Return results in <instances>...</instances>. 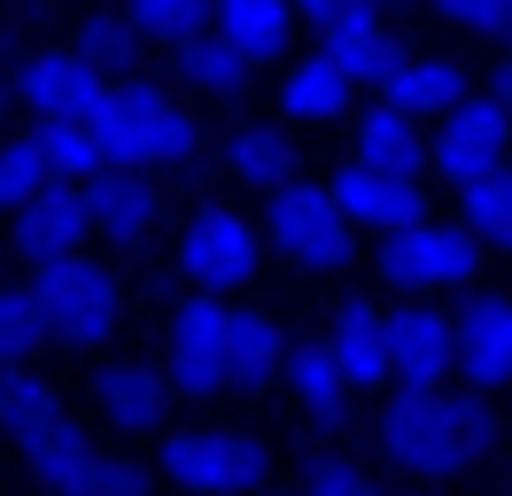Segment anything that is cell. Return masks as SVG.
<instances>
[{
    "label": "cell",
    "instance_id": "484cf974",
    "mask_svg": "<svg viewBox=\"0 0 512 496\" xmlns=\"http://www.w3.org/2000/svg\"><path fill=\"white\" fill-rule=\"evenodd\" d=\"M357 163H373V171H396V179H419V163H427V140H419V124L404 117V109L373 101V109L357 117Z\"/></svg>",
    "mask_w": 512,
    "mask_h": 496
},
{
    "label": "cell",
    "instance_id": "d590c367",
    "mask_svg": "<svg viewBox=\"0 0 512 496\" xmlns=\"http://www.w3.org/2000/svg\"><path fill=\"white\" fill-rule=\"evenodd\" d=\"M295 496H381V489H373V473L357 458H311L303 481H295Z\"/></svg>",
    "mask_w": 512,
    "mask_h": 496
},
{
    "label": "cell",
    "instance_id": "44dd1931",
    "mask_svg": "<svg viewBox=\"0 0 512 496\" xmlns=\"http://www.w3.org/2000/svg\"><path fill=\"white\" fill-rule=\"evenodd\" d=\"M288 396L319 419V427H350V380H342V365H334V349H326V334H311V341H295L288 349Z\"/></svg>",
    "mask_w": 512,
    "mask_h": 496
},
{
    "label": "cell",
    "instance_id": "8d00e7d4",
    "mask_svg": "<svg viewBox=\"0 0 512 496\" xmlns=\"http://www.w3.org/2000/svg\"><path fill=\"white\" fill-rule=\"evenodd\" d=\"M365 0H295V16H311V24H334V16H350Z\"/></svg>",
    "mask_w": 512,
    "mask_h": 496
},
{
    "label": "cell",
    "instance_id": "7402d4cb",
    "mask_svg": "<svg viewBox=\"0 0 512 496\" xmlns=\"http://www.w3.org/2000/svg\"><path fill=\"white\" fill-rule=\"evenodd\" d=\"M63 427H70V411H63V388H55V380H39V372H0V434H8L24 458Z\"/></svg>",
    "mask_w": 512,
    "mask_h": 496
},
{
    "label": "cell",
    "instance_id": "603a6c76",
    "mask_svg": "<svg viewBox=\"0 0 512 496\" xmlns=\"http://www.w3.org/2000/svg\"><path fill=\"white\" fill-rule=\"evenodd\" d=\"M288 349H295V341L280 334V318H272V310H233V326H225L233 388H272V380L288 372Z\"/></svg>",
    "mask_w": 512,
    "mask_h": 496
},
{
    "label": "cell",
    "instance_id": "30bf717a",
    "mask_svg": "<svg viewBox=\"0 0 512 496\" xmlns=\"http://www.w3.org/2000/svg\"><path fill=\"white\" fill-rule=\"evenodd\" d=\"M16 93L39 109V124H94L101 101H109V78H101L78 47H39V55L24 62Z\"/></svg>",
    "mask_w": 512,
    "mask_h": 496
},
{
    "label": "cell",
    "instance_id": "e575fe53",
    "mask_svg": "<svg viewBox=\"0 0 512 496\" xmlns=\"http://www.w3.org/2000/svg\"><path fill=\"white\" fill-rule=\"evenodd\" d=\"M435 16L458 24L466 39H497L512 55V0H435Z\"/></svg>",
    "mask_w": 512,
    "mask_h": 496
},
{
    "label": "cell",
    "instance_id": "ba28073f",
    "mask_svg": "<svg viewBox=\"0 0 512 496\" xmlns=\"http://www.w3.org/2000/svg\"><path fill=\"white\" fill-rule=\"evenodd\" d=\"M24 465H32V481H39L47 496H148V465L94 450L78 427L47 434V442H39Z\"/></svg>",
    "mask_w": 512,
    "mask_h": 496
},
{
    "label": "cell",
    "instance_id": "ffe728a7",
    "mask_svg": "<svg viewBox=\"0 0 512 496\" xmlns=\"http://www.w3.org/2000/svg\"><path fill=\"white\" fill-rule=\"evenodd\" d=\"M326 349H334V365H342L350 388H381L388 380V318H381V303L350 295V303L334 310V326H326Z\"/></svg>",
    "mask_w": 512,
    "mask_h": 496
},
{
    "label": "cell",
    "instance_id": "9c48e42d",
    "mask_svg": "<svg viewBox=\"0 0 512 496\" xmlns=\"http://www.w3.org/2000/svg\"><path fill=\"white\" fill-rule=\"evenodd\" d=\"M225 326H233V310H225L218 295H187V303H179V318H171V357H163L171 396L210 403L218 388H233V365H225Z\"/></svg>",
    "mask_w": 512,
    "mask_h": 496
},
{
    "label": "cell",
    "instance_id": "4fadbf2b",
    "mask_svg": "<svg viewBox=\"0 0 512 496\" xmlns=\"http://www.w3.org/2000/svg\"><path fill=\"white\" fill-rule=\"evenodd\" d=\"M326 194H334V210L350 217V233H381V241L427 217V194H419V179L373 171V163H357V155L334 171V179H326Z\"/></svg>",
    "mask_w": 512,
    "mask_h": 496
},
{
    "label": "cell",
    "instance_id": "9a60e30c",
    "mask_svg": "<svg viewBox=\"0 0 512 496\" xmlns=\"http://www.w3.org/2000/svg\"><path fill=\"white\" fill-rule=\"evenodd\" d=\"M319 55L334 62L350 86H381L388 70L404 62V39L388 31V8H381V0H365V8H350V16L319 24Z\"/></svg>",
    "mask_w": 512,
    "mask_h": 496
},
{
    "label": "cell",
    "instance_id": "3957f363",
    "mask_svg": "<svg viewBox=\"0 0 512 496\" xmlns=\"http://www.w3.org/2000/svg\"><path fill=\"white\" fill-rule=\"evenodd\" d=\"M32 303H39V318H47V341H63V349H101V341L125 326V287H117V272L94 264V256L39 264Z\"/></svg>",
    "mask_w": 512,
    "mask_h": 496
},
{
    "label": "cell",
    "instance_id": "5bb4252c",
    "mask_svg": "<svg viewBox=\"0 0 512 496\" xmlns=\"http://www.w3.org/2000/svg\"><path fill=\"white\" fill-rule=\"evenodd\" d=\"M458 372V326L427 303L388 310V380L396 388H450Z\"/></svg>",
    "mask_w": 512,
    "mask_h": 496
},
{
    "label": "cell",
    "instance_id": "74e56055",
    "mask_svg": "<svg viewBox=\"0 0 512 496\" xmlns=\"http://www.w3.org/2000/svg\"><path fill=\"white\" fill-rule=\"evenodd\" d=\"M489 101H497V109H505V117H512V55L497 62V78H489Z\"/></svg>",
    "mask_w": 512,
    "mask_h": 496
},
{
    "label": "cell",
    "instance_id": "d6986e66",
    "mask_svg": "<svg viewBox=\"0 0 512 496\" xmlns=\"http://www.w3.org/2000/svg\"><path fill=\"white\" fill-rule=\"evenodd\" d=\"M94 396H101V419H109L117 434H156L163 411H171V372L125 357V365H109L94 380Z\"/></svg>",
    "mask_w": 512,
    "mask_h": 496
},
{
    "label": "cell",
    "instance_id": "83f0119b",
    "mask_svg": "<svg viewBox=\"0 0 512 496\" xmlns=\"http://www.w3.org/2000/svg\"><path fill=\"white\" fill-rule=\"evenodd\" d=\"M179 78H187L194 93H241L249 86V55L210 24V31H194L187 47H179Z\"/></svg>",
    "mask_w": 512,
    "mask_h": 496
},
{
    "label": "cell",
    "instance_id": "1f68e13d",
    "mask_svg": "<svg viewBox=\"0 0 512 496\" xmlns=\"http://www.w3.org/2000/svg\"><path fill=\"white\" fill-rule=\"evenodd\" d=\"M39 349H47V318L32 287H0V372H32Z\"/></svg>",
    "mask_w": 512,
    "mask_h": 496
},
{
    "label": "cell",
    "instance_id": "f35d334b",
    "mask_svg": "<svg viewBox=\"0 0 512 496\" xmlns=\"http://www.w3.org/2000/svg\"><path fill=\"white\" fill-rule=\"evenodd\" d=\"M0 117H8V78H0Z\"/></svg>",
    "mask_w": 512,
    "mask_h": 496
},
{
    "label": "cell",
    "instance_id": "6da1fadb",
    "mask_svg": "<svg viewBox=\"0 0 512 496\" xmlns=\"http://www.w3.org/2000/svg\"><path fill=\"white\" fill-rule=\"evenodd\" d=\"M381 458L419 481H458L489 458V403L474 388H396L381 403Z\"/></svg>",
    "mask_w": 512,
    "mask_h": 496
},
{
    "label": "cell",
    "instance_id": "836d02e7",
    "mask_svg": "<svg viewBox=\"0 0 512 496\" xmlns=\"http://www.w3.org/2000/svg\"><path fill=\"white\" fill-rule=\"evenodd\" d=\"M78 55L109 78V70H125V62L140 55V31H132L125 16H86V24H78Z\"/></svg>",
    "mask_w": 512,
    "mask_h": 496
},
{
    "label": "cell",
    "instance_id": "e0dca14e",
    "mask_svg": "<svg viewBox=\"0 0 512 496\" xmlns=\"http://www.w3.org/2000/svg\"><path fill=\"white\" fill-rule=\"evenodd\" d=\"M466 62H450V55H412L404 47V62L388 70L381 86H373V101H388V109H404V117H450L458 101H466Z\"/></svg>",
    "mask_w": 512,
    "mask_h": 496
},
{
    "label": "cell",
    "instance_id": "ac0fdd59",
    "mask_svg": "<svg viewBox=\"0 0 512 496\" xmlns=\"http://www.w3.org/2000/svg\"><path fill=\"white\" fill-rule=\"evenodd\" d=\"M86 210H94L101 241L140 248L148 233H156V217H163V186L148 179V171H101V179L86 186Z\"/></svg>",
    "mask_w": 512,
    "mask_h": 496
},
{
    "label": "cell",
    "instance_id": "8fae6325",
    "mask_svg": "<svg viewBox=\"0 0 512 496\" xmlns=\"http://www.w3.org/2000/svg\"><path fill=\"white\" fill-rule=\"evenodd\" d=\"M505 140H512V117L489 101V93H466V101L443 117V132H435L427 163H435L450 186H474V179H489V171L505 163Z\"/></svg>",
    "mask_w": 512,
    "mask_h": 496
},
{
    "label": "cell",
    "instance_id": "d6a6232c",
    "mask_svg": "<svg viewBox=\"0 0 512 496\" xmlns=\"http://www.w3.org/2000/svg\"><path fill=\"white\" fill-rule=\"evenodd\" d=\"M47 186H55V171H47V155H39L32 132L0 148V217H16L32 194H47Z\"/></svg>",
    "mask_w": 512,
    "mask_h": 496
},
{
    "label": "cell",
    "instance_id": "52a82bcc",
    "mask_svg": "<svg viewBox=\"0 0 512 496\" xmlns=\"http://www.w3.org/2000/svg\"><path fill=\"white\" fill-rule=\"evenodd\" d=\"M179 272H187L194 295H233L256 279V225L225 202H202V210L179 225Z\"/></svg>",
    "mask_w": 512,
    "mask_h": 496
},
{
    "label": "cell",
    "instance_id": "277c9868",
    "mask_svg": "<svg viewBox=\"0 0 512 496\" xmlns=\"http://www.w3.org/2000/svg\"><path fill=\"white\" fill-rule=\"evenodd\" d=\"M163 473L187 496H249L272 473V450L241 427H187L163 442Z\"/></svg>",
    "mask_w": 512,
    "mask_h": 496
},
{
    "label": "cell",
    "instance_id": "2e32d148",
    "mask_svg": "<svg viewBox=\"0 0 512 496\" xmlns=\"http://www.w3.org/2000/svg\"><path fill=\"white\" fill-rule=\"evenodd\" d=\"M458 326V372L474 380V396L512 380V295H474L450 318Z\"/></svg>",
    "mask_w": 512,
    "mask_h": 496
},
{
    "label": "cell",
    "instance_id": "8992f818",
    "mask_svg": "<svg viewBox=\"0 0 512 496\" xmlns=\"http://www.w3.org/2000/svg\"><path fill=\"white\" fill-rule=\"evenodd\" d=\"M481 241L466 225H443V217H419L404 233L381 241V279L404 287V295H450V287H474Z\"/></svg>",
    "mask_w": 512,
    "mask_h": 496
},
{
    "label": "cell",
    "instance_id": "f1b7e54d",
    "mask_svg": "<svg viewBox=\"0 0 512 496\" xmlns=\"http://www.w3.org/2000/svg\"><path fill=\"white\" fill-rule=\"evenodd\" d=\"M458 202H466V233H474L481 248H505L512 256V163H497L489 179H474V186H458Z\"/></svg>",
    "mask_w": 512,
    "mask_h": 496
},
{
    "label": "cell",
    "instance_id": "d4e9b609",
    "mask_svg": "<svg viewBox=\"0 0 512 496\" xmlns=\"http://www.w3.org/2000/svg\"><path fill=\"white\" fill-rule=\"evenodd\" d=\"M218 31L256 62H280L295 39V0H218Z\"/></svg>",
    "mask_w": 512,
    "mask_h": 496
},
{
    "label": "cell",
    "instance_id": "5b68a950",
    "mask_svg": "<svg viewBox=\"0 0 512 496\" xmlns=\"http://www.w3.org/2000/svg\"><path fill=\"white\" fill-rule=\"evenodd\" d=\"M264 241L280 248L295 272H342L357 233H350V217L334 210V194H326V186L288 179L280 194H264Z\"/></svg>",
    "mask_w": 512,
    "mask_h": 496
},
{
    "label": "cell",
    "instance_id": "4dcf8cb0",
    "mask_svg": "<svg viewBox=\"0 0 512 496\" xmlns=\"http://www.w3.org/2000/svg\"><path fill=\"white\" fill-rule=\"evenodd\" d=\"M125 24L140 31V39H163V47L179 55L194 31L218 24V0H125Z\"/></svg>",
    "mask_w": 512,
    "mask_h": 496
},
{
    "label": "cell",
    "instance_id": "cb8c5ba5",
    "mask_svg": "<svg viewBox=\"0 0 512 496\" xmlns=\"http://www.w3.org/2000/svg\"><path fill=\"white\" fill-rule=\"evenodd\" d=\"M225 171L241 186H264V194H280L295 179V132L288 124H233V140H225Z\"/></svg>",
    "mask_w": 512,
    "mask_h": 496
},
{
    "label": "cell",
    "instance_id": "4316f807",
    "mask_svg": "<svg viewBox=\"0 0 512 496\" xmlns=\"http://www.w3.org/2000/svg\"><path fill=\"white\" fill-rule=\"evenodd\" d=\"M350 78L334 70L326 55H311V62H295L288 78H280V109H288L295 124H342L350 117Z\"/></svg>",
    "mask_w": 512,
    "mask_h": 496
},
{
    "label": "cell",
    "instance_id": "f546056e",
    "mask_svg": "<svg viewBox=\"0 0 512 496\" xmlns=\"http://www.w3.org/2000/svg\"><path fill=\"white\" fill-rule=\"evenodd\" d=\"M32 140H39V155H47L55 186H94L101 171H109V155H101L94 124H39Z\"/></svg>",
    "mask_w": 512,
    "mask_h": 496
},
{
    "label": "cell",
    "instance_id": "7a4b0ae2",
    "mask_svg": "<svg viewBox=\"0 0 512 496\" xmlns=\"http://www.w3.org/2000/svg\"><path fill=\"white\" fill-rule=\"evenodd\" d=\"M94 140H101V155H109V171H179V163H194V148H202V132H194L187 109H179L171 93L140 86V78L109 86V101H101V117H94Z\"/></svg>",
    "mask_w": 512,
    "mask_h": 496
},
{
    "label": "cell",
    "instance_id": "7c38bea8",
    "mask_svg": "<svg viewBox=\"0 0 512 496\" xmlns=\"http://www.w3.org/2000/svg\"><path fill=\"white\" fill-rule=\"evenodd\" d=\"M94 241V210H86V186H47L32 194L24 210L8 217V248L24 256V264H63V256H86Z\"/></svg>",
    "mask_w": 512,
    "mask_h": 496
}]
</instances>
